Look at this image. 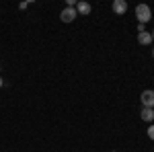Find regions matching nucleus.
Masks as SVG:
<instances>
[{"mask_svg":"<svg viewBox=\"0 0 154 152\" xmlns=\"http://www.w3.org/2000/svg\"><path fill=\"white\" fill-rule=\"evenodd\" d=\"M136 17H138V21H140L142 25H146L150 19H152L150 6H148V4H138V6H136Z\"/></svg>","mask_w":154,"mask_h":152,"instance_id":"f257e3e1","label":"nucleus"},{"mask_svg":"<svg viewBox=\"0 0 154 152\" xmlns=\"http://www.w3.org/2000/svg\"><path fill=\"white\" fill-rule=\"evenodd\" d=\"M76 17H78V12H76V8H72V6H66L64 11L60 12V19H62V23H72Z\"/></svg>","mask_w":154,"mask_h":152,"instance_id":"f03ea898","label":"nucleus"},{"mask_svg":"<svg viewBox=\"0 0 154 152\" xmlns=\"http://www.w3.org/2000/svg\"><path fill=\"white\" fill-rule=\"evenodd\" d=\"M140 101H142V107L154 109V91H144L140 95Z\"/></svg>","mask_w":154,"mask_h":152,"instance_id":"7ed1b4c3","label":"nucleus"},{"mask_svg":"<svg viewBox=\"0 0 154 152\" xmlns=\"http://www.w3.org/2000/svg\"><path fill=\"white\" fill-rule=\"evenodd\" d=\"M111 8H113L115 14H125V12H128V2H125V0H115V2L111 4Z\"/></svg>","mask_w":154,"mask_h":152,"instance_id":"20e7f679","label":"nucleus"},{"mask_svg":"<svg viewBox=\"0 0 154 152\" xmlns=\"http://www.w3.org/2000/svg\"><path fill=\"white\" fill-rule=\"evenodd\" d=\"M74 8H76V12H78V14H88V12L93 11V6H91L88 2H84V0L76 2V6H74Z\"/></svg>","mask_w":154,"mask_h":152,"instance_id":"39448f33","label":"nucleus"},{"mask_svg":"<svg viewBox=\"0 0 154 152\" xmlns=\"http://www.w3.org/2000/svg\"><path fill=\"white\" fill-rule=\"evenodd\" d=\"M138 43H140V45H150V43H152V33H148V31L138 33Z\"/></svg>","mask_w":154,"mask_h":152,"instance_id":"423d86ee","label":"nucleus"},{"mask_svg":"<svg viewBox=\"0 0 154 152\" xmlns=\"http://www.w3.org/2000/svg\"><path fill=\"white\" fill-rule=\"evenodd\" d=\"M144 121H154V109H148V107H142V113H140Z\"/></svg>","mask_w":154,"mask_h":152,"instance_id":"0eeeda50","label":"nucleus"},{"mask_svg":"<svg viewBox=\"0 0 154 152\" xmlns=\"http://www.w3.org/2000/svg\"><path fill=\"white\" fill-rule=\"evenodd\" d=\"M148 138H150V140H154V123L148 128Z\"/></svg>","mask_w":154,"mask_h":152,"instance_id":"6e6552de","label":"nucleus"},{"mask_svg":"<svg viewBox=\"0 0 154 152\" xmlns=\"http://www.w3.org/2000/svg\"><path fill=\"white\" fill-rule=\"evenodd\" d=\"M146 31V25H142V23H138V33H144Z\"/></svg>","mask_w":154,"mask_h":152,"instance_id":"1a4fd4ad","label":"nucleus"},{"mask_svg":"<svg viewBox=\"0 0 154 152\" xmlns=\"http://www.w3.org/2000/svg\"><path fill=\"white\" fill-rule=\"evenodd\" d=\"M152 41H154V29H152Z\"/></svg>","mask_w":154,"mask_h":152,"instance_id":"9d476101","label":"nucleus"},{"mask_svg":"<svg viewBox=\"0 0 154 152\" xmlns=\"http://www.w3.org/2000/svg\"><path fill=\"white\" fill-rule=\"evenodd\" d=\"M152 58H154V47H152Z\"/></svg>","mask_w":154,"mask_h":152,"instance_id":"9b49d317","label":"nucleus"},{"mask_svg":"<svg viewBox=\"0 0 154 152\" xmlns=\"http://www.w3.org/2000/svg\"><path fill=\"white\" fill-rule=\"evenodd\" d=\"M0 86H2V78H0Z\"/></svg>","mask_w":154,"mask_h":152,"instance_id":"f8f14e48","label":"nucleus"},{"mask_svg":"<svg viewBox=\"0 0 154 152\" xmlns=\"http://www.w3.org/2000/svg\"><path fill=\"white\" fill-rule=\"evenodd\" d=\"M113 152H115V150H113Z\"/></svg>","mask_w":154,"mask_h":152,"instance_id":"ddd939ff","label":"nucleus"}]
</instances>
